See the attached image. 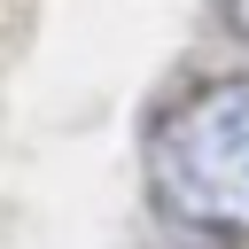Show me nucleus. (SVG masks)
<instances>
[{
  "mask_svg": "<svg viewBox=\"0 0 249 249\" xmlns=\"http://www.w3.org/2000/svg\"><path fill=\"white\" fill-rule=\"evenodd\" d=\"M148 179L171 218L249 233V78H210L179 109H163L148 140Z\"/></svg>",
  "mask_w": 249,
  "mask_h": 249,
  "instance_id": "nucleus-1",
  "label": "nucleus"
},
{
  "mask_svg": "<svg viewBox=\"0 0 249 249\" xmlns=\"http://www.w3.org/2000/svg\"><path fill=\"white\" fill-rule=\"evenodd\" d=\"M226 16H233V31L249 39V0H226Z\"/></svg>",
  "mask_w": 249,
  "mask_h": 249,
  "instance_id": "nucleus-2",
  "label": "nucleus"
}]
</instances>
